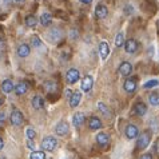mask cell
<instances>
[{
  "label": "cell",
  "instance_id": "obj_1",
  "mask_svg": "<svg viewBox=\"0 0 159 159\" xmlns=\"http://www.w3.org/2000/svg\"><path fill=\"white\" fill-rule=\"evenodd\" d=\"M151 136H152V134L148 130L140 132V135H138V143H136L138 148L144 150L146 147H147V146L150 144V142H151Z\"/></svg>",
  "mask_w": 159,
  "mask_h": 159
},
{
  "label": "cell",
  "instance_id": "obj_2",
  "mask_svg": "<svg viewBox=\"0 0 159 159\" xmlns=\"http://www.w3.org/2000/svg\"><path fill=\"white\" fill-rule=\"evenodd\" d=\"M58 146V140H56L54 136H46L42 140V148L44 151H54Z\"/></svg>",
  "mask_w": 159,
  "mask_h": 159
},
{
  "label": "cell",
  "instance_id": "obj_3",
  "mask_svg": "<svg viewBox=\"0 0 159 159\" xmlns=\"http://www.w3.org/2000/svg\"><path fill=\"white\" fill-rule=\"evenodd\" d=\"M10 120L11 123L14 126L16 127H19L23 125V122H24V116H23V114H21L19 110H12V112H11V116H10Z\"/></svg>",
  "mask_w": 159,
  "mask_h": 159
},
{
  "label": "cell",
  "instance_id": "obj_4",
  "mask_svg": "<svg viewBox=\"0 0 159 159\" xmlns=\"http://www.w3.org/2000/svg\"><path fill=\"white\" fill-rule=\"evenodd\" d=\"M66 78H67V82L70 84H74V83H76L80 79V74H79L76 68H70L67 74H66Z\"/></svg>",
  "mask_w": 159,
  "mask_h": 159
},
{
  "label": "cell",
  "instance_id": "obj_5",
  "mask_svg": "<svg viewBox=\"0 0 159 159\" xmlns=\"http://www.w3.org/2000/svg\"><path fill=\"white\" fill-rule=\"evenodd\" d=\"M125 50L127 54H134V52H136V50H138V42L135 40V39H129L127 42H125Z\"/></svg>",
  "mask_w": 159,
  "mask_h": 159
},
{
  "label": "cell",
  "instance_id": "obj_6",
  "mask_svg": "<svg viewBox=\"0 0 159 159\" xmlns=\"http://www.w3.org/2000/svg\"><path fill=\"white\" fill-rule=\"evenodd\" d=\"M131 72H132V64L130 61H123L119 66V74L123 75V76H130Z\"/></svg>",
  "mask_w": 159,
  "mask_h": 159
},
{
  "label": "cell",
  "instance_id": "obj_7",
  "mask_svg": "<svg viewBox=\"0 0 159 159\" xmlns=\"http://www.w3.org/2000/svg\"><path fill=\"white\" fill-rule=\"evenodd\" d=\"M125 134L127 136V139H135L136 136L139 135V131H138V127L134 126V125H129L125 130Z\"/></svg>",
  "mask_w": 159,
  "mask_h": 159
},
{
  "label": "cell",
  "instance_id": "obj_8",
  "mask_svg": "<svg viewBox=\"0 0 159 159\" xmlns=\"http://www.w3.org/2000/svg\"><path fill=\"white\" fill-rule=\"evenodd\" d=\"M68 132V125L67 122H59L58 125L55 126V134L59 136H64Z\"/></svg>",
  "mask_w": 159,
  "mask_h": 159
},
{
  "label": "cell",
  "instance_id": "obj_9",
  "mask_svg": "<svg viewBox=\"0 0 159 159\" xmlns=\"http://www.w3.org/2000/svg\"><path fill=\"white\" fill-rule=\"evenodd\" d=\"M99 54H100V58L103 60H106L108 58V55H110V46H108L107 42H100V44H99Z\"/></svg>",
  "mask_w": 159,
  "mask_h": 159
},
{
  "label": "cell",
  "instance_id": "obj_10",
  "mask_svg": "<svg viewBox=\"0 0 159 159\" xmlns=\"http://www.w3.org/2000/svg\"><path fill=\"white\" fill-rule=\"evenodd\" d=\"M95 15L98 19H106V16L108 15V10L104 4H98L95 8Z\"/></svg>",
  "mask_w": 159,
  "mask_h": 159
},
{
  "label": "cell",
  "instance_id": "obj_11",
  "mask_svg": "<svg viewBox=\"0 0 159 159\" xmlns=\"http://www.w3.org/2000/svg\"><path fill=\"white\" fill-rule=\"evenodd\" d=\"M88 127H90L91 131H96L102 129V120L98 116H91L90 120H88Z\"/></svg>",
  "mask_w": 159,
  "mask_h": 159
},
{
  "label": "cell",
  "instance_id": "obj_12",
  "mask_svg": "<svg viewBox=\"0 0 159 159\" xmlns=\"http://www.w3.org/2000/svg\"><path fill=\"white\" fill-rule=\"evenodd\" d=\"M16 52H17V56H20V58H27V56L30 55V52H31L30 46L28 44H24V43L20 44V46L17 47Z\"/></svg>",
  "mask_w": 159,
  "mask_h": 159
},
{
  "label": "cell",
  "instance_id": "obj_13",
  "mask_svg": "<svg viewBox=\"0 0 159 159\" xmlns=\"http://www.w3.org/2000/svg\"><path fill=\"white\" fill-rule=\"evenodd\" d=\"M110 142V136L106 134V132H99L98 135H96V143L102 147H104V146H107Z\"/></svg>",
  "mask_w": 159,
  "mask_h": 159
},
{
  "label": "cell",
  "instance_id": "obj_14",
  "mask_svg": "<svg viewBox=\"0 0 159 159\" xmlns=\"http://www.w3.org/2000/svg\"><path fill=\"white\" fill-rule=\"evenodd\" d=\"M92 86H94V80H92L91 76L83 78V80H82V90L83 91H84V92H90Z\"/></svg>",
  "mask_w": 159,
  "mask_h": 159
},
{
  "label": "cell",
  "instance_id": "obj_15",
  "mask_svg": "<svg viewBox=\"0 0 159 159\" xmlns=\"http://www.w3.org/2000/svg\"><path fill=\"white\" fill-rule=\"evenodd\" d=\"M32 107L35 108V110H42L43 107H44V99H43V96H40V95H35L34 98H32Z\"/></svg>",
  "mask_w": 159,
  "mask_h": 159
},
{
  "label": "cell",
  "instance_id": "obj_16",
  "mask_svg": "<svg viewBox=\"0 0 159 159\" xmlns=\"http://www.w3.org/2000/svg\"><path fill=\"white\" fill-rule=\"evenodd\" d=\"M84 120H86L84 114H83V112H76L74 115V118H72V125L75 127H80L83 123H84Z\"/></svg>",
  "mask_w": 159,
  "mask_h": 159
},
{
  "label": "cell",
  "instance_id": "obj_17",
  "mask_svg": "<svg viewBox=\"0 0 159 159\" xmlns=\"http://www.w3.org/2000/svg\"><path fill=\"white\" fill-rule=\"evenodd\" d=\"M80 100H82V94L80 92H74V94L71 95V98H70V106H71L72 108L75 107H78L79 103H80Z\"/></svg>",
  "mask_w": 159,
  "mask_h": 159
},
{
  "label": "cell",
  "instance_id": "obj_18",
  "mask_svg": "<svg viewBox=\"0 0 159 159\" xmlns=\"http://www.w3.org/2000/svg\"><path fill=\"white\" fill-rule=\"evenodd\" d=\"M15 92H16V95H24L25 92L28 91V84H27V82H20L19 84H16L15 86Z\"/></svg>",
  "mask_w": 159,
  "mask_h": 159
},
{
  "label": "cell",
  "instance_id": "obj_19",
  "mask_svg": "<svg viewBox=\"0 0 159 159\" xmlns=\"http://www.w3.org/2000/svg\"><path fill=\"white\" fill-rule=\"evenodd\" d=\"M123 88L127 91V92H134L136 90V82L135 79H127V80L125 82V84H123Z\"/></svg>",
  "mask_w": 159,
  "mask_h": 159
},
{
  "label": "cell",
  "instance_id": "obj_20",
  "mask_svg": "<svg viewBox=\"0 0 159 159\" xmlns=\"http://www.w3.org/2000/svg\"><path fill=\"white\" fill-rule=\"evenodd\" d=\"M134 112L136 114V115H139V116H143L146 112H147V106H146L144 103H136L135 104V107H134Z\"/></svg>",
  "mask_w": 159,
  "mask_h": 159
},
{
  "label": "cell",
  "instance_id": "obj_21",
  "mask_svg": "<svg viewBox=\"0 0 159 159\" xmlns=\"http://www.w3.org/2000/svg\"><path fill=\"white\" fill-rule=\"evenodd\" d=\"M40 24L43 25V27H48V25H51L52 23V16L51 14H48V12H44V14H42L40 16Z\"/></svg>",
  "mask_w": 159,
  "mask_h": 159
},
{
  "label": "cell",
  "instance_id": "obj_22",
  "mask_svg": "<svg viewBox=\"0 0 159 159\" xmlns=\"http://www.w3.org/2000/svg\"><path fill=\"white\" fill-rule=\"evenodd\" d=\"M15 88L14 83H12L11 79H6L3 83H2V90L6 92V94H8V92H12V90Z\"/></svg>",
  "mask_w": 159,
  "mask_h": 159
},
{
  "label": "cell",
  "instance_id": "obj_23",
  "mask_svg": "<svg viewBox=\"0 0 159 159\" xmlns=\"http://www.w3.org/2000/svg\"><path fill=\"white\" fill-rule=\"evenodd\" d=\"M36 24H38V20H36V17H35L34 15L25 16V25H27L28 28H35L36 27Z\"/></svg>",
  "mask_w": 159,
  "mask_h": 159
},
{
  "label": "cell",
  "instance_id": "obj_24",
  "mask_svg": "<svg viewBox=\"0 0 159 159\" xmlns=\"http://www.w3.org/2000/svg\"><path fill=\"white\" fill-rule=\"evenodd\" d=\"M30 159H46V152L44 151H32L30 155Z\"/></svg>",
  "mask_w": 159,
  "mask_h": 159
},
{
  "label": "cell",
  "instance_id": "obj_25",
  "mask_svg": "<svg viewBox=\"0 0 159 159\" xmlns=\"http://www.w3.org/2000/svg\"><path fill=\"white\" fill-rule=\"evenodd\" d=\"M148 102L151 103L152 106H158L159 104V95L155 94V92H152V94L148 95Z\"/></svg>",
  "mask_w": 159,
  "mask_h": 159
},
{
  "label": "cell",
  "instance_id": "obj_26",
  "mask_svg": "<svg viewBox=\"0 0 159 159\" xmlns=\"http://www.w3.org/2000/svg\"><path fill=\"white\" fill-rule=\"evenodd\" d=\"M123 44H125V36H123L122 32H119L115 36V46L116 47H123Z\"/></svg>",
  "mask_w": 159,
  "mask_h": 159
},
{
  "label": "cell",
  "instance_id": "obj_27",
  "mask_svg": "<svg viewBox=\"0 0 159 159\" xmlns=\"http://www.w3.org/2000/svg\"><path fill=\"white\" fill-rule=\"evenodd\" d=\"M159 84V82L157 80V79H152V80H148V82H146L144 83V88H154V87H157Z\"/></svg>",
  "mask_w": 159,
  "mask_h": 159
},
{
  "label": "cell",
  "instance_id": "obj_28",
  "mask_svg": "<svg viewBox=\"0 0 159 159\" xmlns=\"http://www.w3.org/2000/svg\"><path fill=\"white\" fill-rule=\"evenodd\" d=\"M98 108H99V111L102 114H104V115H107V116L110 115V111H108V108L104 106V103H102V102H100V103H98Z\"/></svg>",
  "mask_w": 159,
  "mask_h": 159
},
{
  "label": "cell",
  "instance_id": "obj_29",
  "mask_svg": "<svg viewBox=\"0 0 159 159\" xmlns=\"http://www.w3.org/2000/svg\"><path fill=\"white\" fill-rule=\"evenodd\" d=\"M25 134H27L28 139H35V136H36V131L30 127V129H27V131H25Z\"/></svg>",
  "mask_w": 159,
  "mask_h": 159
},
{
  "label": "cell",
  "instance_id": "obj_30",
  "mask_svg": "<svg viewBox=\"0 0 159 159\" xmlns=\"http://www.w3.org/2000/svg\"><path fill=\"white\" fill-rule=\"evenodd\" d=\"M52 36H55V40H59V39L61 38V34L59 32L58 28H56V30H52L51 32H50V38H52Z\"/></svg>",
  "mask_w": 159,
  "mask_h": 159
},
{
  "label": "cell",
  "instance_id": "obj_31",
  "mask_svg": "<svg viewBox=\"0 0 159 159\" xmlns=\"http://www.w3.org/2000/svg\"><path fill=\"white\" fill-rule=\"evenodd\" d=\"M44 88H46L47 91H52V90H55L56 88V84L54 82H46L44 83Z\"/></svg>",
  "mask_w": 159,
  "mask_h": 159
},
{
  "label": "cell",
  "instance_id": "obj_32",
  "mask_svg": "<svg viewBox=\"0 0 159 159\" xmlns=\"http://www.w3.org/2000/svg\"><path fill=\"white\" fill-rule=\"evenodd\" d=\"M32 44H34V47H40L42 46L40 39H39L36 35H34V36H32Z\"/></svg>",
  "mask_w": 159,
  "mask_h": 159
},
{
  "label": "cell",
  "instance_id": "obj_33",
  "mask_svg": "<svg viewBox=\"0 0 159 159\" xmlns=\"http://www.w3.org/2000/svg\"><path fill=\"white\" fill-rule=\"evenodd\" d=\"M125 14L126 15H132V14H134V7L127 4V6L125 7Z\"/></svg>",
  "mask_w": 159,
  "mask_h": 159
},
{
  "label": "cell",
  "instance_id": "obj_34",
  "mask_svg": "<svg viewBox=\"0 0 159 159\" xmlns=\"http://www.w3.org/2000/svg\"><path fill=\"white\" fill-rule=\"evenodd\" d=\"M4 50H6V42H4V39L0 36V55L4 52Z\"/></svg>",
  "mask_w": 159,
  "mask_h": 159
},
{
  "label": "cell",
  "instance_id": "obj_35",
  "mask_svg": "<svg viewBox=\"0 0 159 159\" xmlns=\"http://www.w3.org/2000/svg\"><path fill=\"white\" fill-rule=\"evenodd\" d=\"M27 147L30 150H35V142H34V139H27Z\"/></svg>",
  "mask_w": 159,
  "mask_h": 159
},
{
  "label": "cell",
  "instance_id": "obj_36",
  "mask_svg": "<svg viewBox=\"0 0 159 159\" xmlns=\"http://www.w3.org/2000/svg\"><path fill=\"white\" fill-rule=\"evenodd\" d=\"M4 123H6V115L4 112H0V127H3Z\"/></svg>",
  "mask_w": 159,
  "mask_h": 159
},
{
  "label": "cell",
  "instance_id": "obj_37",
  "mask_svg": "<svg viewBox=\"0 0 159 159\" xmlns=\"http://www.w3.org/2000/svg\"><path fill=\"white\" fill-rule=\"evenodd\" d=\"M140 159H152V155L150 152H146V154H143V155L140 157Z\"/></svg>",
  "mask_w": 159,
  "mask_h": 159
},
{
  "label": "cell",
  "instance_id": "obj_38",
  "mask_svg": "<svg viewBox=\"0 0 159 159\" xmlns=\"http://www.w3.org/2000/svg\"><path fill=\"white\" fill-rule=\"evenodd\" d=\"M66 95H67V98H71V95H72L71 90H66Z\"/></svg>",
  "mask_w": 159,
  "mask_h": 159
},
{
  "label": "cell",
  "instance_id": "obj_39",
  "mask_svg": "<svg viewBox=\"0 0 159 159\" xmlns=\"http://www.w3.org/2000/svg\"><path fill=\"white\" fill-rule=\"evenodd\" d=\"M3 147H4V140H3V138H0V150Z\"/></svg>",
  "mask_w": 159,
  "mask_h": 159
},
{
  "label": "cell",
  "instance_id": "obj_40",
  "mask_svg": "<svg viewBox=\"0 0 159 159\" xmlns=\"http://www.w3.org/2000/svg\"><path fill=\"white\" fill-rule=\"evenodd\" d=\"M80 2H82L83 4H90V3L92 2V0H80Z\"/></svg>",
  "mask_w": 159,
  "mask_h": 159
},
{
  "label": "cell",
  "instance_id": "obj_41",
  "mask_svg": "<svg viewBox=\"0 0 159 159\" xmlns=\"http://www.w3.org/2000/svg\"><path fill=\"white\" fill-rule=\"evenodd\" d=\"M15 2H16V3H23L24 0H15Z\"/></svg>",
  "mask_w": 159,
  "mask_h": 159
},
{
  "label": "cell",
  "instance_id": "obj_42",
  "mask_svg": "<svg viewBox=\"0 0 159 159\" xmlns=\"http://www.w3.org/2000/svg\"><path fill=\"white\" fill-rule=\"evenodd\" d=\"M2 104H3V99L0 98V107H2Z\"/></svg>",
  "mask_w": 159,
  "mask_h": 159
}]
</instances>
